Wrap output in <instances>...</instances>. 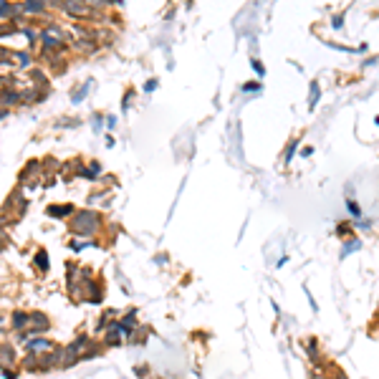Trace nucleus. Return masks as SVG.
I'll return each mask as SVG.
<instances>
[{"label":"nucleus","mask_w":379,"mask_h":379,"mask_svg":"<svg viewBox=\"0 0 379 379\" xmlns=\"http://www.w3.org/2000/svg\"><path fill=\"white\" fill-rule=\"evenodd\" d=\"M349 210H352V212H354V215H359V212H362V210H359V207H357V202H349Z\"/></svg>","instance_id":"f257e3e1"}]
</instances>
